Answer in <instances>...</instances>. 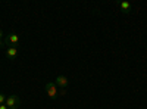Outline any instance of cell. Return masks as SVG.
Masks as SVG:
<instances>
[{"mask_svg": "<svg viewBox=\"0 0 147 109\" xmlns=\"http://www.w3.org/2000/svg\"><path fill=\"white\" fill-rule=\"evenodd\" d=\"M5 105H6L9 109H18L19 105H21V99L18 97L16 94H10V96H7V97H6Z\"/></svg>", "mask_w": 147, "mask_h": 109, "instance_id": "obj_1", "label": "cell"}, {"mask_svg": "<svg viewBox=\"0 0 147 109\" xmlns=\"http://www.w3.org/2000/svg\"><path fill=\"white\" fill-rule=\"evenodd\" d=\"M46 91L50 99H56L59 96V89L56 86V83H46Z\"/></svg>", "mask_w": 147, "mask_h": 109, "instance_id": "obj_2", "label": "cell"}, {"mask_svg": "<svg viewBox=\"0 0 147 109\" xmlns=\"http://www.w3.org/2000/svg\"><path fill=\"white\" fill-rule=\"evenodd\" d=\"M56 86L57 87H60V89H65L68 84H69V80H68V77L66 75H57L56 77Z\"/></svg>", "mask_w": 147, "mask_h": 109, "instance_id": "obj_3", "label": "cell"}, {"mask_svg": "<svg viewBox=\"0 0 147 109\" xmlns=\"http://www.w3.org/2000/svg\"><path fill=\"white\" fill-rule=\"evenodd\" d=\"M6 41H7L10 46H18V43H19V35H18L16 32H10V34L7 35Z\"/></svg>", "mask_w": 147, "mask_h": 109, "instance_id": "obj_4", "label": "cell"}, {"mask_svg": "<svg viewBox=\"0 0 147 109\" xmlns=\"http://www.w3.org/2000/svg\"><path fill=\"white\" fill-rule=\"evenodd\" d=\"M6 55L9 59H15L18 56V46H9L6 50Z\"/></svg>", "mask_w": 147, "mask_h": 109, "instance_id": "obj_5", "label": "cell"}, {"mask_svg": "<svg viewBox=\"0 0 147 109\" xmlns=\"http://www.w3.org/2000/svg\"><path fill=\"white\" fill-rule=\"evenodd\" d=\"M119 6H121L122 10H125V12H128V10L131 9V3H129V2H121Z\"/></svg>", "mask_w": 147, "mask_h": 109, "instance_id": "obj_6", "label": "cell"}, {"mask_svg": "<svg viewBox=\"0 0 147 109\" xmlns=\"http://www.w3.org/2000/svg\"><path fill=\"white\" fill-rule=\"evenodd\" d=\"M6 97H7L6 94H3V93H0V105H3V103L6 102Z\"/></svg>", "mask_w": 147, "mask_h": 109, "instance_id": "obj_7", "label": "cell"}, {"mask_svg": "<svg viewBox=\"0 0 147 109\" xmlns=\"http://www.w3.org/2000/svg\"><path fill=\"white\" fill-rule=\"evenodd\" d=\"M65 94H66L65 89H60V90H59V96H65Z\"/></svg>", "mask_w": 147, "mask_h": 109, "instance_id": "obj_8", "label": "cell"}, {"mask_svg": "<svg viewBox=\"0 0 147 109\" xmlns=\"http://www.w3.org/2000/svg\"><path fill=\"white\" fill-rule=\"evenodd\" d=\"M0 109H9V108H7V106L3 103V105H0Z\"/></svg>", "mask_w": 147, "mask_h": 109, "instance_id": "obj_9", "label": "cell"}, {"mask_svg": "<svg viewBox=\"0 0 147 109\" xmlns=\"http://www.w3.org/2000/svg\"><path fill=\"white\" fill-rule=\"evenodd\" d=\"M2 39H3V31L0 30V40H2Z\"/></svg>", "mask_w": 147, "mask_h": 109, "instance_id": "obj_10", "label": "cell"}, {"mask_svg": "<svg viewBox=\"0 0 147 109\" xmlns=\"http://www.w3.org/2000/svg\"><path fill=\"white\" fill-rule=\"evenodd\" d=\"M3 43H5L3 40H0V47H2V46H3Z\"/></svg>", "mask_w": 147, "mask_h": 109, "instance_id": "obj_11", "label": "cell"}]
</instances>
